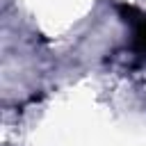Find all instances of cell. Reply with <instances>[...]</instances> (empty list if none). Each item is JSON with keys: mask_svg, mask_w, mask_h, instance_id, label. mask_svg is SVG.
Returning a JSON list of instances; mask_svg holds the SVG:
<instances>
[{"mask_svg": "<svg viewBox=\"0 0 146 146\" xmlns=\"http://www.w3.org/2000/svg\"><path fill=\"white\" fill-rule=\"evenodd\" d=\"M119 11L123 14L125 21L132 23V48L139 55H146V14L137 11L135 7H125V5H121Z\"/></svg>", "mask_w": 146, "mask_h": 146, "instance_id": "1", "label": "cell"}]
</instances>
